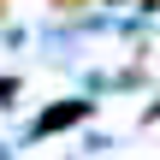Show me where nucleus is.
Listing matches in <instances>:
<instances>
[{"label":"nucleus","instance_id":"obj_5","mask_svg":"<svg viewBox=\"0 0 160 160\" xmlns=\"http://www.w3.org/2000/svg\"><path fill=\"white\" fill-rule=\"evenodd\" d=\"M0 18H6V0H0Z\"/></svg>","mask_w":160,"mask_h":160},{"label":"nucleus","instance_id":"obj_6","mask_svg":"<svg viewBox=\"0 0 160 160\" xmlns=\"http://www.w3.org/2000/svg\"><path fill=\"white\" fill-rule=\"evenodd\" d=\"M6 6H12V0H6Z\"/></svg>","mask_w":160,"mask_h":160},{"label":"nucleus","instance_id":"obj_2","mask_svg":"<svg viewBox=\"0 0 160 160\" xmlns=\"http://www.w3.org/2000/svg\"><path fill=\"white\" fill-rule=\"evenodd\" d=\"M48 6H53V12H83L89 0H48Z\"/></svg>","mask_w":160,"mask_h":160},{"label":"nucleus","instance_id":"obj_1","mask_svg":"<svg viewBox=\"0 0 160 160\" xmlns=\"http://www.w3.org/2000/svg\"><path fill=\"white\" fill-rule=\"evenodd\" d=\"M95 113V101H59V107H48L42 119H36V137H53V131H71V125H83Z\"/></svg>","mask_w":160,"mask_h":160},{"label":"nucleus","instance_id":"obj_4","mask_svg":"<svg viewBox=\"0 0 160 160\" xmlns=\"http://www.w3.org/2000/svg\"><path fill=\"white\" fill-rule=\"evenodd\" d=\"M142 119H148V125H154V119H160V101H154V107H148V113H142Z\"/></svg>","mask_w":160,"mask_h":160},{"label":"nucleus","instance_id":"obj_3","mask_svg":"<svg viewBox=\"0 0 160 160\" xmlns=\"http://www.w3.org/2000/svg\"><path fill=\"white\" fill-rule=\"evenodd\" d=\"M18 95V77H0V101H12Z\"/></svg>","mask_w":160,"mask_h":160}]
</instances>
